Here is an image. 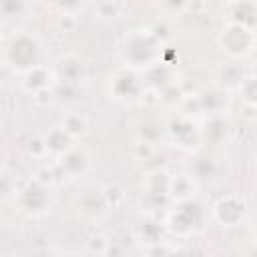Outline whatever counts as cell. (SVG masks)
Instances as JSON below:
<instances>
[{
	"label": "cell",
	"instance_id": "6da1fadb",
	"mask_svg": "<svg viewBox=\"0 0 257 257\" xmlns=\"http://www.w3.org/2000/svg\"><path fill=\"white\" fill-rule=\"evenodd\" d=\"M6 58L14 68L30 70V68L38 66L36 64V60H38V42L28 34H18L10 40L8 50H6Z\"/></svg>",
	"mask_w": 257,
	"mask_h": 257
},
{
	"label": "cell",
	"instance_id": "7a4b0ae2",
	"mask_svg": "<svg viewBox=\"0 0 257 257\" xmlns=\"http://www.w3.org/2000/svg\"><path fill=\"white\" fill-rule=\"evenodd\" d=\"M159 40L149 30H137L131 36H126L124 44V56L133 64H149L157 52Z\"/></svg>",
	"mask_w": 257,
	"mask_h": 257
},
{
	"label": "cell",
	"instance_id": "3957f363",
	"mask_svg": "<svg viewBox=\"0 0 257 257\" xmlns=\"http://www.w3.org/2000/svg\"><path fill=\"white\" fill-rule=\"evenodd\" d=\"M221 44L223 48L233 54V56H241L245 52L251 50V44H253V32L251 28L243 26V24H237V22H229L227 28L223 30L221 34Z\"/></svg>",
	"mask_w": 257,
	"mask_h": 257
},
{
	"label": "cell",
	"instance_id": "277c9868",
	"mask_svg": "<svg viewBox=\"0 0 257 257\" xmlns=\"http://www.w3.org/2000/svg\"><path fill=\"white\" fill-rule=\"evenodd\" d=\"M20 205L28 213H42L50 205V195L48 189L42 185V181L34 179L26 183V187L20 191Z\"/></svg>",
	"mask_w": 257,
	"mask_h": 257
},
{
	"label": "cell",
	"instance_id": "5b68a950",
	"mask_svg": "<svg viewBox=\"0 0 257 257\" xmlns=\"http://www.w3.org/2000/svg\"><path fill=\"white\" fill-rule=\"evenodd\" d=\"M56 70H58L60 82L62 84H68V86H76L78 82H82V78L86 74L84 62L78 56H72V54L62 56L58 60V64H56Z\"/></svg>",
	"mask_w": 257,
	"mask_h": 257
},
{
	"label": "cell",
	"instance_id": "8992f818",
	"mask_svg": "<svg viewBox=\"0 0 257 257\" xmlns=\"http://www.w3.org/2000/svg\"><path fill=\"white\" fill-rule=\"evenodd\" d=\"M215 215L223 225H235L243 217V203L237 197H223L215 205Z\"/></svg>",
	"mask_w": 257,
	"mask_h": 257
},
{
	"label": "cell",
	"instance_id": "52a82bcc",
	"mask_svg": "<svg viewBox=\"0 0 257 257\" xmlns=\"http://www.w3.org/2000/svg\"><path fill=\"white\" fill-rule=\"evenodd\" d=\"M60 167L66 175L70 177H78L82 175L86 169H88V155L84 151H78V149H70L68 153H64L62 161H60Z\"/></svg>",
	"mask_w": 257,
	"mask_h": 257
},
{
	"label": "cell",
	"instance_id": "ba28073f",
	"mask_svg": "<svg viewBox=\"0 0 257 257\" xmlns=\"http://www.w3.org/2000/svg\"><path fill=\"white\" fill-rule=\"evenodd\" d=\"M44 147L50 153H68L72 149V137L62 126H54L44 137Z\"/></svg>",
	"mask_w": 257,
	"mask_h": 257
},
{
	"label": "cell",
	"instance_id": "9c48e42d",
	"mask_svg": "<svg viewBox=\"0 0 257 257\" xmlns=\"http://www.w3.org/2000/svg\"><path fill=\"white\" fill-rule=\"evenodd\" d=\"M167 193H171L175 199L179 201H191V195H195V185L193 179L189 175H177L169 179V189Z\"/></svg>",
	"mask_w": 257,
	"mask_h": 257
},
{
	"label": "cell",
	"instance_id": "30bf717a",
	"mask_svg": "<svg viewBox=\"0 0 257 257\" xmlns=\"http://www.w3.org/2000/svg\"><path fill=\"white\" fill-rule=\"evenodd\" d=\"M62 128L74 139V137H78V135L84 133V128H86V118H84L80 112H70V114L64 116V120H62Z\"/></svg>",
	"mask_w": 257,
	"mask_h": 257
},
{
	"label": "cell",
	"instance_id": "8fae6325",
	"mask_svg": "<svg viewBox=\"0 0 257 257\" xmlns=\"http://www.w3.org/2000/svg\"><path fill=\"white\" fill-rule=\"evenodd\" d=\"M120 8H122V4H118V2H100V4H96V12H98V16H116L118 12H120Z\"/></svg>",
	"mask_w": 257,
	"mask_h": 257
},
{
	"label": "cell",
	"instance_id": "7c38bea8",
	"mask_svg": "<svg viewBox=\"0 0 257 257\" xmlns=\"http://www.w3.org/2000/svg\"><path fill=\"white\" fill-rule=\"evenodd\" d=\"M106 245H108V241H106V237L104 235H92L90 239H88V247H90V251L92 253H104V249H106Z\"/></svg>",
	"mask_w": 257,
	"mask_h": 257
},
{
	"label": "cell",
	"instance_id": "4fadbf2b",
	"mask_svg": "<svg viewBox=\"0 0 257 257\" xmlns=\"http://www.w3.org/2000/svg\"><path fill=\"white\" fill-rule=\"evenodd\" d=\"M253 86H255V78L249 76L247 80H241V90L247 92V102H249V104L255 102V90H253Z\"/></svg>",
	"mask_w": 257,
	"mask_h": 257
},
{
	"label": "cell",
	"instance_id": "5bb4252c",
	"mask_svg": "<svg viewBox=\"0 0 257 257\" xmlns=\"http://www.w3.org/2000/svg\"><path fill=\"white\" fill-rule=\"evenodd\" d=\"M102 255H104V257H124V249H122L118 243H110V241H108V245H106V249H104Z\"/></svg>",
	"mask_w": 257,
	"mask_h": 257
},
{
	"label": "cell",
	"instance_id": "9a60e30c",
	"mask_svg": "<svg viewBox=\"0 0 257 257\" xmlns=\"http://www.w3.org/2000/svg\"><path fill=\"white\" fill-rule=\"evenodd\" d=\"M74 22H76V20H74V16H72V14H68V12H64V14H60V16H58V26H60V28H64V32H66V30H70V28L74 26Z\"/></svg>",
	"mask_w": 257,
	"mask_h": 257
},
{
	"label": "cell",
	"instance_id": "2e32d148",
	"mask_svg": "<svg viewBox=\"0 0 257 257\" xmlns=\"http://www.w3.org/2000/svg\"><path fill=\"white\" fill-rule=\"evenodd\" d=\"M10 191H12V183H10V179H6L4 175H0V197H2V199L8 197Z\"/></svg>",
	"mask_w": 257,
	"mask_h": 257
},
{
	"label": "cell",
	"instance_id": "e0dca14e",
	"mask_svg": "<svg viewBox=\"0 0 257 257\" xmlns=\"http://www.w3.org/2000/svg\"><path fill=\"white\" fill-rule=\"evenodd\" d=\"M165 257H189L185 251H173V253H167Z\"/></svg>",
	"mask_w": 257,
	"mask_h": 257
},
{
	"label": "cell",
	"instance_id": "ac0fdd59",
	"mask_svg": "<svg viewBox=\"0 0 257 257\" xmlns=\"http://www.w3.org/2000/svg\"><path fill=\"white\" fill-rule=\"evenodd\" d=\"M2 163H4V151L0 149V165H2Z\"/></svg>",
	"mask_w": 257,
	"mask_h": 257
},
{
	"label": "cell",
	"instance_id": "d6986e66",
	"mask_svg": "<svg viewBox=\"0 0 257 257\" xmlns=\"http://www.w3.org/2000/svg\"><path fill=\"white\" fill-rule=\"evenodd\" d=\"M66 257H82L80 253H70V255H66Z\"/></svg>",
	"mask_w": 257,
	"mask_h": 257
}]
</instances>
